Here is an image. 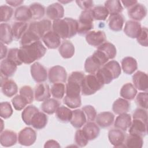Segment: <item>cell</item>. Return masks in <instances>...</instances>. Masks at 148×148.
<instances>
[{
	"label": "cell",
	"instance_id": "cell-1",
	"mask_svg": "<svg viewBox=\"0 0 148 148\" xmlns=\"http://www.w3.org/2000/svg\"><path fill=\"white\" fill-rule=\"evenodd\" d=\"M52 28L51 22L47 19L35 21L30 23L20 40L21 46L30 45L40 39Z\"/></svg>",
	"mask_w": 148,
	"mask_h": 148
},
{
	"label": "cell",
	"instance_id": "cell-2",
	"mask_svg": "<svg viewBox=\"0 0 148 148\" xmlns=\"http://www.w3.org/2000/svg\"><path fill=\"white\" fill-rule=\"evenodd\" d=\"M46 51V48L39 40L28 45L21 46L18 53L23 63L30 64L43 57Z\"/></svg>",
	"mask_w": 148,
	"mask_h": 148
},
{
	"label": "cell",
	"instance_id": "cell-3",
	"mask_svg": "<svg viewBox=\"0 0 148 148\" xmlns=\"http://www.w3.org/2000/svg\"><path fill=\"white\" fill-rule=\"evenodd\" d=\"M52 29L61 39L71 38L77 33V21L68 17L54 20Z\"/></svg>",
	"mask_w": 148,
	"mask_h": 148
},
{
	"label": "cell",
	"instance_id": "cell-4",
	"mask_svg": "<svg viewBox=\"0 0 148 148\" xmlns=\"http://www.w3.org/2000/svg\"><path fill=\"white\" fill-rule=\"evenodd\" d=\"M133 120L129 128V133L144 137L147 134V112L142 108L136 109L132 116Z\"/></svg>",
	"mask_w": 148,
	"mask_h": 148
},
{
	"label": "cell",
	"instance_id": "cell-5",
	"mask_svg": "<svg viewBox=\"0 0 148 148\" xmlns=\"http://www.w3.org/2000/svg\"><path fill=\"white\" fill-rule=\"evenodd\" d=\"M121 72V68L119 63L115 60H111L103 65L96 73L103 84H106L118 78Z\"/></svg>",
	"mask_w": 148,
	"mask_h": 148
},
{
	"label": "cell",
	"instance_id": "cell-6",
	"mask_svg": "<svg viewBox=\"0 0 148 148\" xmlns=\"http://www.w3.org/2000/svg\"><path fill=\"white\" fill-rule=\"evenodd\" d=\"M85 75L82 72H72L68 78L65 86V96L76 98L80 97L82 83Z\"/></svg>",
	"mask_w": 148,
	"mask_h": 148
},
{
	"label": "cell",
	"instance_id": "cell-7",
	"mask_svg": "<svg viewBox=\"0 0 148 148\" xmlns=\"http://www.w3.org/2000/svg\"><path fill=\"white\" fill-rule=\"evenodd\" d=\"M104 84L96 73L86 75L82 81L81 93L83 95H91L103 87Z\"/></svg>",
	"mask_w": 148,
	"mask_h": 148
},
{
	"label": "cell",
	"instance_id": "cell-8",
	"mask_svg": "<svg viewBox=\"0 0 148 148\" xmlns=\"http://www.w3.org/2000/svg\"><path fill=\"white\" fill-rule=\"evenodd\" d=\"M93 21L91 9L82 11L77 21V33L79 35L87 34L93 28Z\"/></svg>",
	"mask_w": 148,
	"mask_h": 148
},
{
	"label": "cell",
	"instance_id": "cell-9",
	"mask_svg": "<svg viewBox=\"0 0 148 148\" xmlns=\"http://www.w3.org/2000/svg\"><path fill=\"white\" fill-rule=\"evenodd\" d=\"M48 79L51 83H65L67 73L65 69L60 65H56L50 68L48 72Z\"/></svg>",
	"mask_w": 148,
	"mask_h": 148
},
{
	"label": "cell",
	"instance_id": "cell-10",
	"mask_svg": "<svg viewBox=\"0 0 148 148\" xmlns=\"http://www.w3.org/2000/svg\"><path fill=\"white\" fill-rule=\"evenodd\" d=\"M36 139V131L30 127H25L22 129L18 135V142L23 146H29L35 143Z\"/></svg>",
	"mask_w": 148,
	"mask_h": 148
},
{
	"label": "cell",
	"instance_id": "cell-11",
	"mask_svg": "<svg viewBox=\"0 0 148 148\" xmlns=\"http://www.w3.org/2000/svg\"><path fill=\"white\" fill-rule=\"evenodd\" d=\"M31 74L32 79L37 83L45 82L48 77L46 69L39 62H36L31 65Z\"/></svg>",
	"mask_w": 148,
	"mask_h": 148
},
{
	"label": "cell",
	"instance_id": "cell-12",
	"mask_svg": "<svg viewBox=\"0 0 148 148\" xmlns=\"http://www.w3.org/2000/svg\"><path fill=\"white\" fill-rule=\"evenodd\" d=\"M1 87L2 93L8 97H12L18 92V87L14 81L1 75Z\"/></svg>",
	"mask_w": 148,
	"mask_h": 148
},
{
	"label": "cell",
	"instance_id": "cell-13",
	"mask_svg": "<svg viewBox=\"0 0 148 148\" xmlns=\"http://www.w3.org/2000/svg\"><path fill=\"white\" fill-rule=\"evenodd\" d=\"M86 40L90 45L98 47L106 42V36L102 31L92 30L86 34Z\"/></svg>",
	"mask_w": 148,
	"mask_h": 148
},
{
	"label": "cell",
	"instance_id": "cell-14",
	"mask_svg": "<svg viewBox=\"0 0 148 148\" xmlns=\"http://www.w3.org/2000/svg\"><path fill=\"white\" fill-rule=\"evenodd\" d=\"M126 135L124 131L118 128H112L108 132V139L110 143L116 147H124V143Z\"/></svg>",
	"mask_w": 148,
	"mask_h": 148
},
{
	"label": "cell",
	"instance_id": "cell-15",
	"mask_svg": "<svg viewBox=\"0 0 148 148\" xmlns=\"http://www.w3.org/2000/svg\"><path fill=\"white\" fill-rule=\"evenodd\" d=\"M146 8L143 4L138 2L128 9V17L134 21H141L146 17Z\"/></svg>",
	"mask_w": 148,
	"mask_h": 148
},
{
	"label": "cell",
	"instance_id": "cell-16",
	"mask_svg": "<svg viewBox=\"0 0 148 148\" xmlns=\"http://www.w3.org/2000/svg\"><path fill=\"white\" fill-rule=\"evenodd\" d=\"M147 75L145 72L138 71L132 76L133 85L136 89L140 91L147 92Z\"/></svg>",
	"mask_w": 148,
	"mask_h": 148
},
{
	"label": "cell",
	"instance_id": "cell-17",
	"mask_svg": "<svg viewBox=\"0 0 148 148\" xmlns=\"http://www.w3.org/2000/svg\"><path fill=\"white\" fill-rule=\"evenodd\" d=\"M46 13L50 19L53 21L61 19L64 17V9L61 3L56 2L47 6Z\"/></svg>",
	"mask_w": 148,
	"mask_h": 148
},
{
	"label": "cell",
	"instance_id": "cell-18",
	"mask_svg": "<svg viewBox=\"0 0 148 148\" xmlns=\"http://www.w3.org/2000/svg\"><path fill=\"white\" fill-rule=\"evenodd\" d=\"M51 96V90L49 86L46 83H40L38 84L34 90V98L36 101H44Z\"/></svg>",
	"mask_w": 148,
	"mask_h": 148
},
{
	"label": "cell",
	"instance_id": "cell-19",
	"mask_svg": "<svg viewBox=\"0 0 148 148\" xmlns=\"http://www.w3.org/2000/svg\"><path fill=\"white\" fill-rule=\"evenodd\" d=\"M17 139V134L12 130H5L1 132L0 143L2 146H12L16 143Z\"/></svg>",
	"mask_w": 148,
	"mask_h": 148
},
{
	"label": "cell",
	"instance_id": "cell-20",
	"mask_svg": "<svg viewBox=\"0 0 148 148\" xmlns=\"http://www.w3.org/2000/svg\"><path fill=\"white\" fill-rule=\"evenodd\" d=\"M141 29V24L138 21L128 20L125 24L124 32L127 36L134 39L138 37Z\"/></svg>",
	"mask_w": 148,
	"mask_h": 148
},
{
	"label": "cell",
	"instance_id": "cell-21",
	"mask_svg": "<svg viewBox=\"0 0 148 148\" xmlns=\"http://www.w3.org/2000/svg\"><path fill=\"white\" fill-rule=\"evenodd\" d=\"M42 41L50 49H55L61 44V38L53 30L49 31L43 36Z\"/></svg>",
	"mask_w": 148,
	"mask_h": 148
},
{
	"label": "cell",
	"instance_id": "cell-22",
	"mask_svg": "<svg viewBox=\"0 0 148 148\" xmlns=\"http://www.w3.org/2000/svg\"><path fill=\"white\" fill-rule=\"evenodd\" d=\"M95 121L100 127L107 128L110 127L114 121V115L110 112H102L97 115Z\"/></svg>",
	"mask_w": 148,
	"mask_h": 148
},
{
	"label": "cell",
	"instance_id": "cell-23",
	"mask_svg": "<svg viewBox=\"0 0 148 148\" xmlns=\"http://www.w3.org/2000/svg\"><path fill=\"white\" fill-rule=\"evenodd\" d=\"M82 130L88 140H94L99 136L100 133V129L98 125L93 121L86 122L83 125Z\"/></svg>",
	"mask_w": 148,
	"mask_h": 148
},
{
	"label": "cell",
	"instance_id": "cell-24",
	"mask_svg": "<svg viewBox=\"0 0 148 148\" xmlns=\"http://www.w3.org/2000/svg\"><path fill=\"white\" fill-rule=\"evenodd\" d=\"M132 122L131 116L130 114L123 113L119 114L114 122V127L122 131H125L128 130Z\"/></svg>",
	"mask_w": 148,
	"mask_h": 148
},
{
	"label": "cell",
	"instance_id": "cell-25",
	"mask_svg": "<svg viewBox=\"0 0 148 148\" xmlns=\"http://www.w3.org/2000/svg\"><path fill=\"white\" fill-rule=\"evenodd\" d=\"M124 23V18L121 14H110L108 18L109 28L113 31H120L122 29Z\"/></svg>",
	"mask_w": 148,
	"mask_h": 148
},
{
	"label": "cell",
	"instance_id": "cell-26",
	"mask_svg": "<svg viewBox=\"0 0 148 148\" xmlns=\"http://www.w3.org/2000/svg\"><path fill=\"white\" fill-rule=\"evenodd\" d=\"M102 65L100 61L93 54L88 58L84 62V70L89 74L95 73L101 67Z\"/></svg>",
	"mask_w": 148,
	"mask_h": 148
},
{
	"label": "cell",
	"instance_id": "cell-27",
	"mask_svg": "<svg viewBox=\"0 0 148 148\" xmlns=\"http://www.w3.org/2000/svg\"><path fill=\"white\" fill-rule=\"evenodd\" d=\"M87 122L86 116L82 109H75L72 111V116L70 120L72 125L76 128H80Z\"/></svg>",
	"mask_w": 148,
	"mask_h": 148
},
{
	"label": "cell",
	"instance_id": "cell-28",
	"mask_svg": "<svg viewBox=\"0 0 148 148\" xmlns=\"http://www.w3.org/2000/svg\"><path fill=\"white\" fill-rule=\"evenodd\" d=\"M13 39L12 27L8 23L0 24V40L3 44L9 45Z\"/></svg>",
	"mask_w": 148,
	"mask_h": 148
},
{
	"label": "cell",
	"instance_id": "cell-29",
	"mask_svg": "<svg viewBox=\"0 0 148 148\" xmlns=\"http://www.w3.org/2000/svg\"><path fill=\"white\" fill-rule=\"evenodd\" d=\"M17 68V66L16 64L10 61L7 58H5L1 62V75L8 78L9 77H11L15 73Z\"/></svg>",
	"mask_w": 148,
	"mask_h": 148
},
{
	"label": "cell",
	"instance_id": "cell-30",
	"mask_svg": "<svg viewBox=\"0 0 148 148\" xmlns=\"http://www.w3.org/2000/svg\"><path fill=\"white\" fill-rule=\"evenodd\" d=\"M58 51L62 58L68 59L73 56L75 49L74 45L71 41L65 40L59 46Z\"/></svg>",
	"mask_w": 148,
	"mask_h": 148
},
{
	"label": "cell",
	"instance_id": "cell-31",
	"mask_svg": "<svg viewBox=\"0 0 148 148\" xmlns=\"http://www.w3.org/2000/svg\"><path fill=\"white\" fill-rule=\"evenodd\" d=\"M130 103L124 98H118L113 103L112 110L116 114L127 113L130 109Z\"/></svg>",
	"mask_w": 148,
	"mask_h": 148
},
{
	"label": "cell",
	"instance_id": "cell-32",
	"mask_svg": "<svg viewBox=\"0 0 148 148\" xmlns=\"http://www.w3.org/2000/svg\"><path fill=\"white\" fill-rule=\"evenodd\" d=\"M121 68L125 73L132 74L138 68L137 61L132 57H125L121 61Z\"/></svg>",
	"mask_w": 148,
	"mask_h": 148
},
{
	"label": "cell",
	"instance_id": "cell-33",
	"mask_svg": "<svg viewBox=\"0 0 148 148\" xmlns=\"http://www.w3.org/2000/svg\"><path fill=\"white\" fill-rule=\"evenodd\" d=\"M47 116L45 113L39 111L33 116L31 125L36 130H41L46 127L47 124Z\"/></svg>",
	"mask_w": 148,
	"mask_h": 148
},
{
	"label": "cell",
	"instance_id": "cell-34",
	"mask_svg": "<svg viewBox=\"0 0 148 148\" xmlns=\"http://www.w3.org/2000/svg\"><path fill=\"white\" fill-rule=\"evenodd\" d=\"M60 106V102L55 98H49L44 101L41 105L42 110L48 114H53L56 113Z\"/></svg>",
	"mask_w": 148,
	"mask_h": 148
},
{
	"label": "cell",
	"instance_id": "cell-35",
	"mask_svg": "<svg viewBox=\"0 0 148 148\" xmlns=\"http://www.w3.org/2000/svg\"><path fill=\"white\" fill-rule=\"evenodd\" d=\"M14 18L17 21L25 22L32 18L29 7L20 6L16 8L14 12Z\"/></svg>",
	"mask_w": 148,
	"mask_h": 148
},
{
	"label": "cell",
	"instance_id": "cell-36",
	"mask_svg": "<svg viewBox=\"0 0 148 148\" xmlns=\"http://www.w3.org/2000/svg\"><path fill=\"white\" fill-rule=\"evenodd\" d=\"M28 28V24L26 22H14L12 27L13 39L16 40L21 39Z\"/></svg>",
	"mask_w": 148,
	"mask_h": 148
},
{
	"label": "cell",
	"instance_id": "cell-37",
	"mask_svg": "<svg viewBox=\"0 0 148 148\" xmlns=\"http://www.w3.org/2000/svg\"><path fill=\"white\" fill-rule=\"evenodd\" d=\"M137 94V90L131 83L124 84L120 90V96L125 99H134Z\"/></svg>",
	"mask_w": 148,
	"mask_h": 148
},
{
	"label": "cell",
	"instance_id": "cell-38",
	"mask_svg": "<svg viewBox=\"0 0 148 148\" xmlns=\"http://www.w3.org/2000/svg\"><path fill=\"white\" fill-rule=\"evenodd\" d=\"M143 144L142 137L136 135L128 134L125 137L124 145V147L128 148H141Z\"/></svg>",
	"mask_w": 148,
	"mask_h": 148
},
{
	"label": "cell",
	"instance_id": "cell-39",
	"mask_svg": "<svg viewBox=\"0 0 148 148\" xmlns=\"http://www.w3.org/2000/svg\"><path fill=\"white\" fill-rule=\"evenodd\" d=\"M56 115L57 119L62 123H68L70 121L72 116V110L69 108L64 106H61L58 108L56 112Z\"/></svg>",
	"mask_w": 148,
	"mask_h": 148
},
{
	"label": "cell",
	"instance_id": "cell-40",
	"mask_svg": "<svg viewBox=\"0 0 148 148\" xmlns=\"http://www.w3.org/2000/svg\"><path fill=\"white\" fill-rule=\"evenodd\" d=\"M98 50L101 51L109 60L113 59L117 54V50L115 46L108 42H105L101 46L98 47Z\"/></svg>",
	"mask_w": 148,
	"mask_h": 148
},
{
	"label": "cell",
	"instance_id": "cell-41",
	"mask_svg": "<svg viewBox=\"0 0 148 148\" xmlns=\"http://www.w3.org/2000/svg\"><path fill=\"white\" fill-rule=\"evenodd\" d=\"M104 6L107 9L109 14H120L123 10V7L120 1L109 0L105 2Z\"/></svg>",
	"mask_w": 148,
	"mask_h": 148
},
{
	"label": "cell",
	"instance_id": "cell-42",
	"mask_svg": "<svg viewBox=\"0 0 148 148\" xmlns=\"http://www.w3.org/2000/svg\"><path fill=\"white\" fill-rule=\"evenodd\" d=\"M39 109L34 105H29L24 108L21 113V118L25 124L31 125V120L34 114L39 112Z\"/></svg>",
	"mask_w": 148,
	"mask_h": 148
},
{
	"label": "cell",
	"instance_id": "cell-43",
	"mask_svg": "<svg viewBox=\"0 0 148 148\" xmlns=\"http://www.w3.org/2000/svg\"><path fill=\"white\" fill-rule=\"evenodd\" d=\"M32 18L34 20H39L42 18L45 14V8L42 4L35 2L29 6Z\"/></svg>",
	"mask_w": 148,
	"mask_h": 148
},
{
	"label": "cell",
	"instance_id": "cell-44",
	"mask_svg": "<svg viewBox=\"0 0 148 148\" xmlns=\"http://www.w3.org/2000/svg\"><path fill=\"white\" fill-rule=\"evenodd\" d=\"M92 17L95 20H105L108 17L109 13L105 6H97L91 9Z\"/></svg>",
	"mask_w": 148,
	"mask_h": 148
},
{
	"label": "cell",
	"instance_id": "cell-45",
	"mask_svg": "<svg viewBox=\"0 0 148 148\" xmlns=\"http://www.w3.org/2000/svg\"><path fill=\"white\" fill-rule=\"evenodd\" d=\"M65 93V86L62 83L53 84L51 88V94L56 99H62Z\"/></svg>",
	"mask_w": 148,
	"mask_h": 148
},
{
	"label": "cell",
	"instance_id": "cell-46",
	"mask_svg": "<svg viewBox=\"0 0 148 148\" xmlns=\"http://www.w3.org/2000/svg\"><path fill=\"white\" fill-rule=\"evenodd\" d=\"M13 9L8 5H2L0 7V21L7 22L10 20L13 16Z\"/></svg>",
	"mask_w": 148,
	"mask_h": 148
},
{
	"label": "cell",
	"instance_id": "cell-47",
	"mask_svg": "<svg viewBox=\"0 0 148 148\" xmlns=\"http://www.w3.org/2000/svg\"><path fill=\"white\" fill-rule=\"evenodd\" d=\"M19 94L23 97L28 103H31L33 102L34 99V92L31 86H24L21 87L19 90Z\"/></svg>",
	"mask_w": 148,
	"mask_h": 148
},
{
	"label": "cell",
	"instance_id": "cell-48",
	"mask_svg": "<svg viewBox=\"0 0 148 148\" xmlns=\"http://www.w3.org/2000/svg\"><path fill=\"white\" fill-rule=\"evenodd\" d=\"M13 110L9 102H2L0 103V116L3 119H8L13 114Z\"/></svg>",
	"mask_w": 148,
	"mask_h": 148
},
{
	"label": "cell",
	"instance_id": "cell-49",
	"mask_svg": "<svg viewBox=\"0 0 148 148\" xmlns=\"http://www.w3.org/2000/svg\"><path fill=\"white\" fill-rule=\"evenodd\" d=\"M12 103L16 110H21L28 104L27 100L20 94L14 96L12 99Z\"/></svg>",
	"mask_w": 148,
	"mask_h": 148
},
{
	"label": "cell",
	"instance_id": "cell-50",
	"mask_svg": "<svg viewBox=\"0 0 148 148\" xmlns=\"http://www.w3.org/2000/svg\"><path fill=\"white\" fill-rule=\"evenodd\" d=\"M19 49L17 48H12L9 50L7 54V59L10 61L12 62L17 66L21 65L23 64V62L21 61L19 53Z\"/></svg>",
	"mask_w": 148,
	"mask_h": 148
},
{
	"label": "cell",
	"instance_id": "cell-51",
	"mask_svg": "<svg viewBox=\"0 0 148 148\" xmlns=\"http://www.w3.org/2000/svg\"><path fill=\"white\" fill-rule=\"evenodd\" d=\"M75 141L78 146L84 147L87 145L89 140L83 131L82 129L80 130L79 128V130H77L75 133Z\"/></svg>",
	"mask_w": 148,
	"mask_h": 148
},
{
	"label": "cell",
	"instance_id": "cell-52",
	"mask_svg": "<svg viewBox=\"0 0 148 148\" xmlns=\"http://www.w3.org/2000/svg\"><path fill=\"white\" fill-rule=\"evenodd\" d=\"M64 103L69 108L72 109H75L77 108H79L82 105V101H81V97H68L66 96H65L63 99Z\"/></svg>",
	"mask_w": 148,
	"mask_h": 148
},
{
	"label": "cell",
	"instance_id": "cell-53",
	"mask_svg": "<svg viewBox=\"0 0 148 148\" xmlns=\"http://www.w3.org/2000/svg\"><path fill=\"white\" fill-rule=\"evenodd\" d=\"M82 110L84 112L87 121H93L95 120L97 116V112L95 109L91 105H88L84 106Z\"/></svg>",
	"mask_w": 148,
	"mask_h": 148
},
{
	"label": "cell",
	"instance_id": "cell-54",
	"mask_svg": "<svg viewBox=\"0 0 148 148\" xmlns=\"http://www.w3.org/2000/svg\"><path fill=\"white\" fill-rule=\"evenodd\" d=\"M147 92L143 91L139 92L136 97V105L140 108L146 109H147Z\"/></svg>",
	"mask_w": 148,
	"mask_h": 148
},
{
	"label": "cell",
	"instance_id": "cell-55",
	"mask_svg": "<svg viewBox=\"0 0 148 148\" xmlns=\"http://www.w3.org/2000/svg\"><path fill=\"white\" fill-rule=\"evenodd\" d=\"M148 30L145 27H142L141 31L136 38L138 42L142 46L147 47L148 45Z\"/></svg>",
	"mask_w": 148,
	"mask_h": 148
},
{
	"label": "cell",
	"instance_id": "cell-56",
	"mask_svg": "<svg viewBox=\"0 0 148 148\" xmlns=\"http://www.w3.org/2000/svg\"><path fill=\"white\" fill-rule=\"evenodd\" d=\"M78 6H79L83 10H89L93 6V1L88 0V1H76Z\"/></svg>",
	"mask_w": 148,
	"mask_h": 148
},
{
	"label": "cell",
	"instance_id": "cell-57",
	"mask_svg": "<svg viewBox=\"0 0 148 148\" xmlns=\"http://www.w3.org/2000/svg\"><path fill=\"white\" fill-rule=\"evenodd\" d=\"M60 145L58 143V142L56 140H47L45 145H44V147L45 148H48V147H60Z\"/></svg>",
	"mask_w": 148,
	"mask_h": 148
},
{
	"label": "cell",
	"instance_id": "cell-58",
	"mask_svg": "<svg viewBox=\"0 0 148 148\" xmlns=\"http://www.w3.org/2000/svg\"><path fill=\"white\" fill-rule=\"evenodd\" d=\"M7 47L3 43L1 42V60L5 58L8 54Z\"/></svg>",
	"mask_w": 148,
	"mask_h": 148
},
{
	"label": "cell",
	"instance_id": "cell-59",
	"mask_svg": "<svg viewBox=\"0 0 148 148\" xmlns=\"http://www.w3.org/2000/svg\"><path fill=\"white\" fill-rule=\"evenodd\" d=\"M120 2L123 3L124 8L128 9H129L130 8L132 7L136 3H138L137 1H121Z\"/></svg>",
	"mask_w": 148,
	"mask_h": 148
},
{
	"label": "cell",
	"instance_id": "cell-60",
	"mask_svg": "<svg viewBox=\"0 0 148 148\" xmlns=\"http://www.w3.org/2000/svg\"><path fill=\"white\" fill-rule=\"evenodd\" d=\"M6 2L10 6H12L13 7H17L21 5L24 1H20V0H14V1H6Z\"/></svg>",
	"mask_w": 148,
	"mask_h": 148
}]
</instances>
